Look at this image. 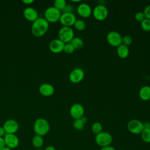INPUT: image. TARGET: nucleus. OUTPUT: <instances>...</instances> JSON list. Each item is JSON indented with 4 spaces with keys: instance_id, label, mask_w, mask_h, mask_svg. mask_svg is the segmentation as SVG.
Segmentation results:
<instances>
[{
    "instance_id": "1",
    "label": "nucleus",
    "mask_w": 150,
    "mask_h": 150,
    "mask_svg": "<svg viewBox=\"0 0 150 150\" xmlns=\"http://www.w3.org/2000/svg\"><path fill=\"white\" fill-rule=\"evenodd\" d=\"M49 28V22L43 18H38L32 25V34L36 37L43 36L48 30Z\"/></svg>"
},
{
    "instance_id": "2",
    "label": "nucleus",
    "mask_w": 150,
    "mask_h": 150,
    "mask_svg": "<svg viewBox=\"0 0 150 150\" xmlns=\"http://www.w3.org/2000/svg\"><path fill=\"white\" fill-rule=\"evenodd\" d=\"M50 130V124L48 121L43 118H39L35 120L33 124V131L36 135L44 136Z\"/></svg>"
},
{
    "instance_id": "3",
    "label": "nucleus",
    "mask_w": 150,
    "mask_h": 150,
    "mask_svg": "<svg viewBox=\"0 0 150 150\" xmlns=\"http://www.w3.org/2000/svg\"><path fill=\"white\" fill-rule=\"evenodd\" d=\"M95 141L101 148L109 146L112 142V137L109 132L102 131L96 135Z\"/></svg>"
},
{
    "instance_id": "4",
    "label": "nucleus",
    "mask_w": 150,
    "mask_h": 150,
    "mask_svg": "<svg viewBox=\"0 0 150 150\" xmlns=\"http://www.w3.org/2000/svg\"><path fill=\"white\" fill-rule=\"evenodd\" d=\"M62 15L61 11L57 9L56 8L50 6L47 8L45 11L44 16L45 19L49 23H54L59 21L60 16Z\"/></svg>"
},
{
    "instance_id": "5",
    "label": "nucleus",
    "mask_w": 150,
    "mask_h": 150,
    "mask_svg": "<svg viewBox=\"0 0 150 150\" xmlns=\"http://www.w3.org/2000/svg\"><path fill=\"white\" fill-rule=\"evenodd\" d=\"M74 31L71 27L62 26L58 32L59 39L64 43H70L74 37Z\"/></svg>"
},
{
    "instance_id": "6",
    "label": "nucleus",
    "mask_w": 150,
    "mask_h": 150,
    "mask_svg": "<svg viewBox=\"0 0 150 150\" xmlns=\"http://www.w3.org/2000/svg\"><path fill=\"white\" fill-rule=\"evenodd\" d=\"M92 14L96 20L103 21L107 19L108 15V11L105 5L100 4L94 7L92 11Z\"/></svg>"
},
{
    "instance_id": "7",
    "label": "nucleus",
    "mask_w": 150,
    "mask_h": 150,
    "mask_svg": "<svg viewBox=\"0 0 150 150\" xmlns=\"http://www.w3.org/2000/svg\"><path fill=\"white\" fill-rule=\"evenodd\" d=\"M121 35L116 31L109 32L106 36L107 41L109 45L113 47H118L122 44Z\"/></svg>"
},
{
    "instance_id": "8",
    "label": "nucleus",
    "mask_w": 150,
    "mask_h": 150,
    "mask_svg": "<svg viewBox=\"0 0 150 150\" xmlns=\"http://www.w3.org/2000/svg\"><path fill=\"white\" fill-rule=\"evenodd\" d=\"M127 129L133 134H140L144 129L143 122L138 120H131L127 124Z\"/></svg>"
},
{
    "instance_id": "9",
    "label": "nucleus",
    "mask_w": 150,
    "mask_h": 150,
    "mask_svg": "<svg viewBox=\"0 0 150 150\" xmlns=\"http://www.w3.org/2000/svg\"><path fill=\"white\" fill-rule=\"evenodd\" d=\"M76 20V16L73 13H62L59 22L63 26L71 27L74 25Z\"/></svg>"
},
{
    "instance_id": "10",
    "label": "nucleus",
    "mask_w": 150,
    "mask_h": 150,
    "mask_svg": "<svg viewBox=\"0 0 150 150\" xmlns=\"http://www.w3.org/2000/svg\"><path fill=\"white\" fill-rule=\"evenodd\" d=\"M84 77V72L80 68H75L73 69L69 74V80L74 84L81 82Z\"/></svg>"
},
{
    "instance_id": "11",
    "label": "nucleus",
    "mask_w": 150,
    "mask_h": 150,
    "mask_svg": "<svg viewBox=\"0 0 150 150\" xmlns=\"http://www.w3.org/2000/svg\"><path fill=\"white\" fill-rule=\"evenodd\" d=\"M84 108L83 106L79 103L73 104L70 108V114L74 120H77L84 116Z\"/></svg>"
},
{
    "instance_id": "12",
    "label": "nucleus",
    "mask_w": 150,
    "mask_h": 150,
    "mask_svg": "<svg viewBox=\"0 0 150 150\" xmlns=\"http://www.w3.org/2000/svg\"><path fill=\"white\" fill-rule=\"evenodd\" d=\"M4 139L6 146L12 149L16 148L19 145V138L15 134H6L4 137Z\"/></svg>"
},
{
    "instance_id": "13",
    "label": "nucleus",
    "mask_w": 150,
    "mask_h": 150,
    "mask_svg": "<svg viewBox=\"0 0 150 150\" xmlns=\"http://www.w3.org/2000/svg\"><path fill=\"white\" fill-rule=\"evenodd\" d=\"M2 127L6 134H15L19 129V124L16 120L9 119L4 122Z\"/></svg>"
},
{
    "instance_id": "14",
    "label": "nucleus",
    "mask_w": 150,
    "mask_h": 150,
    "mask_svg": "<svg viewBox=\"0 0 150 150\" xmlns=\"http://www.w3.org/2000/svg\"><path fill=\"white\" fill-rule=\"evenodd\" d=\"M65 43L59 39L52 40L49 45V50L53 53H60L63 51Z\"/></svg>"
},
{
    "instance_id": "15",
    "label": "nucleus",
    "mask_w": 150,
    "mask_h": 150,
    "mask_svg": "<svg viewBox=\"0 0 150 150\" xmlns=\"http://www.w3.org/2000/svg\"><path fill=\"white\" fill-rule=\"evenodd\" d=\"M77 12L79 15L81 17L87 18L91 16L92 13V9L90 6L87 4L81 3L77 6Z\"/></svg>"
},
{
    "instance_id": "16",
    "label": "nucleus",
    "mask_w": 150,
    "mask_h": 150,
    "mask_svg": "<svg viewBox=\"0 0 150 150\" xmlns=\"http://www.w3.org/2000/svg\"><path fill=\"white\" fill-rule=\"evenodd\" d=\"M24 18L29 22H33L38 18V13L37 11L32 7L26 8L23 12Z\"/></svg>"
},
{
    "instance_id": "17",
    "label": "nucleus",
    "mask_w": 150,
    "mask_h": 150,
    "mask_svg": "<svg viewBox=\"0 0 150 150\" xmlns=\"http://www.w3.org/2000/svg\"><path fill=\"white\" fill-rule=\"evenodd\" d=\"M39 93L45 97H50L54 93V87L49 83H43L39 88Z\"/></svg>"
},
{
    "instance_id": "18",
    "label": "nucleus",
    "mask_w": 150,
    "mask_h": 150,
    "mask_svg": "<svg viewBox=\"0 0 150 150\" xmlns=\"http://www.w3.org/2000/svg\"><path fill=\"white\" fill-rule=\"evenodd\" d=\"M139 97L143 101L150 100V86H144L142 87L139 91Z\"/></svg>"
},
{
    "instance_id": "19",
    "label": "nucleus",
    "mask_w": 150,
    "mask_h": 150,
    "mask_svg": "<svg viewBox=\"0 0 150 150\" xmlns=\"http://www.w3.org/2000/svg\"><path fill=\"white\" fill-rule=\"evenodd\" d=\"M117 53L119 57L121 59H125L129 55V48L128 46L121 44L117 47Z\"/></svg>"
},
{
    "instance_id": "20",
    "label": "nucleus",
    "mask_w": 150,
    "mask_h": 150,
    "mask_svg": "<svg viewBox=\"0 0 150 150\" xmlns=\"http://www.w3.org/2000/svg\"><path fill=\"white\" fill-rule=\"evenodd\" d=\"M87 122V118L85 116H83L79 119L74 120L73 123V125L74 129H76V130L81 131L84 129Z\"/></svg>"
},
{
    "instance_id": "21",
    "label": "nucleus",
    "mask_w": 150,
    "mask_h": 150,
    "mask_svg": "<svg viewBox=\"0 0 150 150\" xmlns=\"http://www.w3.org/2000/svg\"><path fill=\"white\" fill-rule=\"evenodd\" d=\"M32 144L36 149L40 148L43 145V139L42 136L35 134L32 139Z\"/></svg>"
},
{
    "instance_id": "22",
    "label": "nucleus",
    "mask_w": 150,
    "mask_h": 150,
    "mask_svg": "<svg viewBox=\"0 0 150 150\" xmlns=\"http://www.w3.org/2000/svg\"><path fill=\"white\" fill-rule=\"evenodd\" d=\"M70 43L74 47L75 50L81 49L84 45L83 40L79 37H74Z\"/></svg>"
},
{
    "instance_id": "23",
    "label": "nucleus",
    "mask_w": 150,
    "mask_h": 150,
    "mask_svg": "<svg viewBox=\"0 0 150 150\" xmlns=\"http://www.w3.org/2000/svg\"><path fill=\"white\" fill-rule=\"evenodd\" d=\"M140 134L141 139L144 142L150 143V128H144Z\"/></svg>"
},
{
    "instance_id": "24",
    "label": "nucleus",
    "mask_w": 150,
    "mask_h": 150,
    "mask_svg": "<svg viewBox=\"0 0 150 150\" xmlns=\"http://www.w3.org/2000/svg\"><path fill=\"white\" fill-rule=\"evenodd\" d=\"M91 129V131L93 132V133L95 135H97V134H99L100 132H102L103 127L100 122H95L92 124Z\"/></svg>"
},
{
    "instance_id": "25",
    "label": "nucleus",
    "mask_w": 150,
    "mask_h": 150,
    "mask_svg": "<svg viewBox=\"0 0 150 150\" xmlns=\"http://www.w3.org/2000/svg\"><path fill=\"white\" fill-rule=\"evenodd\" d=\"M73 26L76 30L79 31H82L85 29L86 27V24L84 21L81 19H77L76 21Z\"/></svg>"
},
{
    "instance_id": "26",
    "label": "nucleus",
    "mask_w": 150,
    "mask_h": 150,
    "mask_svg": "<svg viewBox=\"0 0 150 150\" xmlns=\"http://www.w3.org/2000/svg\"><path fill=\"white\" fill-rule=\"evenodd\" d=\"M66 2L65 0H56L54 2L53 6L60 11H62L66 5Z\"/></svg>"
},
{
    "instance_id": "27",
    "label": "nucleus",
    "mask_w": 150,
    "mask_h": 150,
    "mask_svg": "<svg viewBox=\"0 0 150 150\" xmlns=\"http://www.w3.org/2000/svg\"><path fill=\"white\" fill-rule=\"evenodd\" d=\"M141 27L145 32L150 31V19H145L141 22Z\"/></svg>"
},
{
    "instance_id": "28",
    "label": "nucleus",
    "mask_w": 150,
    "mask_h": 150,
    "mask_svg": "<svg viewBox=\"0 0 150 150\" xmlns=\"http://www.w3.org/2000/svg\"><path fill=\"white\" fill-rule=\"evenodd\" d=\"M75 50L74 47L73 46V45L70 43H65L64 49H63V52L67 54H71L74 53Z\"/></svg>"
},
{
    "instance_id": "29",
    "label": "nucleus",
    "mask_w": 150,
    "mask_h": 150,
    "mask_svg": "<svg viewBox=\"0 0 150 150\" xmlns=\"http://www.w3.org/2000/svg\"><path fill=\"white\" fill-rule=\"evenodd\" d=\"M132 43V39L131 36L126 35L122 37V44L127 46L128 47V46L131 45Z\"/></svg>"
},
{
    "instance_id": "30",
    "label": "nucleus",
    "mask_w": 150,
    "mask_h": 150,
    "mask_svg": "<svg viewBox=\"0 0 150 150\" xmlns=\"http://www.w3.org/2000/svg\"><path fill=\"white\" fill-rule=\"evenodd\" d=\"M135 19L137 21L141 22L144 19H145L143 12H138L135 15Z\"/></svg>"
},
{
    "instance_id": "31",
    "label": "nucleus",
    "mask_w": 150,
    "mask_h": 150,
    "mask_svg": "<svg viewBox=\"0 0 150 150\" xmlns=\"http://www.w3.org/2000/svg\"><path fill=\"white\" fill-rule=\"evenodd\" d=\"M73 7L70 4H66L64 9L62 10L63 13H73Z\"/></svg>"
},
{
    "instance_id": "32",
    "label": "nucleus",
    "mask_w": 150,
    "mask_h": 150,
    "mask_svg": "<svg viewBox=\"0 0 150 150\" xmlns=\"http://www.w3.org/2000/svg\"><path fill=\"white\" fill-rule=\"evenodd\" d=\"M145 19H150V5L146 6L143 12Z\"/></svg>"
},
{
    "instance_id": "33",
    "label": "nucleus",
    "mask_w": 150,
    "mask_h": 150,
    "mask_svg": "<svg viewBox=\"0 0 150 150\" xmlns=\"http://www.w3.org/2000/svg\"><path fill=\"white\" fill-rule=\"evenodd\" d=\"M6 146L4 137H0V150Z\"/></svg>"
},
{
    "instance_id": "34",
    "label": "nucleus",
    "mask_w": 150,
    "mask_h": 150,
    "mask_svg": "<svg viewBox=\"0 0 150 150\" xmlns=\"http://www.w3.org/2000/svg\"><path fill=\"white\" fill-rule=\"evenodd\" d=\"M100 150H115V149L113 146H112L111 145H109V146H107L101 148Z\"/></svg>"
},
{
    "instance_id": "35",
    "label": "nucleus",
    "mask_w": 150,
    "mask_h": 150,
    "mask_svg": "<svg viewBox=\"0 0 150 150\" xmlns=\"http://www.w3.org/2000/svg\"><path fill=\"white\" fill-rule=\"evenodd\" d=\"M6 134L3 127H0V137H4Z\"/></svg>"
},
{
    "instance_id": "36",
    "label": "nucleus",
    "mask_w": 150,
    "mask_h": 150,
    "mask_svg": "<svg viewBox=\"0 0 150 150\" xmlns=\"http://www.w3.org/2000/svg\"><path fill=\"white\" fill-rule=\"evenodd\" d=\"M22 2L26 5H30L33 2V0H22Z\"/></svg>"
},
{
    "instance_id": "37",
    "label": "nucleus",
    "mask_w": 150,
    "mask_h": 150,
    "mask_svg": "<svg viewBox=\"0 0 150 150\" xmlns=\"http://www.w3.org/2000/svg\"><path fill=\"white\" fill-rule=\"evenodd\" d=\"M143 125H144V128H150V124L149 122H143Z\"/></svg>"
},
{
    "instance_id": "38",
    "label": "nucleus",
    "mask_w": 150,
    "mask_h": 150,
    "mask_svg": "<svg viewBox=\"0 0 150 150\" xmlns=\"http://www.w3.org/2000/svg\"><path fill=\"white\" fill-rule=\"evenodd\" d=\"M44 150H56V148L52 145H49Z\"/></svg>"
},
{
    "instance_id": "39",
    "label": "nucleus",
    "mask_w": 150,
    "mask_h": 150,
    "mask_svg": "<svg viewBox=\"0 0 150 150\" xmlns=\"http://www.w3.org/2000/svg\"><path fill=\"white\" fill-rule=\"evenodd\" d=\"M1 150H12V149H11V148H8V147L5 146V148H4L3 149H2Z\"/></svg>"
},
{
    "instance_id": "40",
    "label": "nucleus",
    "mask_w": 150,
    "mask_h": 150,
    "mask_svg": "<svg viewBox=\"0 0 150 150\" xmlns=\"http://www.w3.org/2000/svg\"><path fill=\"white\" fill-rule=\"evenodd\" d=\"M36 150H44V149H41V148H39V149H36Z\"/></svg>"
},
{
    "instance_id": "41",
    "label": "nucleus",
    "mask_w": 150,
    "mask_h": 150,
    "mask_svg": "<svg viewBox=\"0 0 150 150\" xmlns=\"http://www.w3.org/2000/svg\"><path fill=\"white\" fill-rule=\"evenodd\" d=\"M118 150H123V149H118Z\"/></svg>"
},
{
    "instance_id": "42",
    "label": "nucleus",
    "mask_w": 150,
    "mask_h": 150,
    "mask_svg": "<svg viewBox=\"0 0 150 150\" xmlns=\"http://www.w3.org/2000/svg\"><path fill=\"white\" fill-rule=\"evenodd\" d=\"M149 124H150V121H149ZM150 128V127H149Z\"/></svg>"
}]
</instances>
